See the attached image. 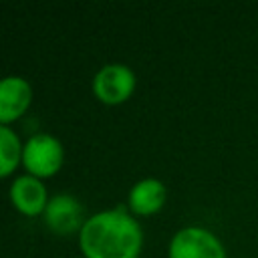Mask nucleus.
Masks as SVG:
<instances>
[{"instance_id":"5","label":"nucleus","mask_w":258,"mask_h":258,"mask_svg":"<svg viewBox=\"0 0 258 258\" xmlns=\"http://www.w3.org/2000/svg\"><path fill=\"white\" fill-rule=\"evenodd\" d=\"M30 99V85L22 77L0 79V123H8L20 117L28 109Z\"/></svg>"},{"instance_id":"2","label":"nucleus","mask_w":258,"mask_h":258,"mask_svg":"<svg viewBox=\"0 0 258 258\" xmlns=\"http://www.w3.org/2000/svg\"><path fill=\"white\" fill-rule=\"evenodd\" d=\"M62 155L60 141L48 133L32 135L22 149V161L34 177H48L56 173L62 165Z\"/></svg>"},{"instance_id":"1","label":"nucleus","mask_w":258,"mask_h":258,"mask_svg":"<svg viewBox=\"0 0 258 258\" xmlns=\"http://www.w3.org/2000/svg\"><path fill=\"white\" fill-rule=\"evenodd\" d=\"M141 228L125 210L101 212L81 228V250L87 258H137Z\"/></svg>"},{"instance_id":"7","label":"nucleus","mask_w":258,"mask_h":258,"mask_svg":"<svg viewBox=\"0 0 258 258\" xmlns=\"http://www.w3.org/2000/svg\"><path fill=\"white\" fill-rule=\"evenodd\" d=\"M10 200L16 206V210H20L26 216H36V214H44L46 208V189L42 185V181L34 175H20L12 181L10 185Z\"/></svg>"},{"instance_id":"8","label":"nucleus","mask_w":258,"mask_h":258,"mask_svg":"<svg viewBox=\"0 0 258 258\" xmlns=\"http://www.w3.org/2000/svg\"><path fill=\"white\" fill-rule=\"evenodd\" d=\"M165 202V185L159 179L147 177L137 181L129 191V206L137 214H155Z\"/></svg>"},{"instance_id":"9","label":"nucleus","mask_w":258,"mask_h":258,"mask_svg":"<svg viewBox=\"0 0 258 258\" xmlns=\"http://www.w3.org/2000/svg\"><path fill=\"white\" fill-rule=\"evenodd\" d=\"M20 155H22V147L18 135L12 129L0 125V177L16 169Z\"/></svg>"},{"instance_id":"3","label":"nucleus","mask_w":258,"mask_h":258,"mask_svg":"<svg viewBox=\"0 0 258 258\" xmlns=\"http://www.w3.org/2000/svg\"><path fill=\"white\" fill-rule=\"evenodd\" d=\"M169 258H226L222 242L206 228L179 230L169 244Z\"/></svg>"},{"instance_id":"6","label":"nucleus","mask_w":258,"mask_h":258,"mask_svg":"<svg viewBox=\"0 0 258 258\" xmlns=\"http://www.w3.org/2000/svg\"><path fill=\"white\" fill-rule=\"evenodd\" d=\"M81 216H83L81 204L69 194H58L50 198L44 208V220L48 228L58 234L75 232L81 226Z\"/></svg>"},{"instance_id":"4","label":"nucleus","mask_w":258,"mask_h":258,"mask_svg":"<svg viewBox=\"0 0 258 258\" xmlns=\"http://www.w3.org/2000/svg\"><path fill=\"white\" fill-rule=\"evenodd\" d=\"M135 89V75L125 64H105L93 79V93L107 105L123 103Z\"/></svg>"}]
</instances>
